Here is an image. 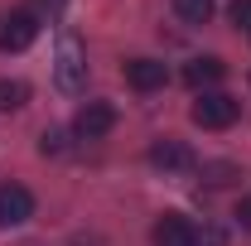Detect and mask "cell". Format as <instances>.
Listing matches in <instances>:
<instances>
[{
	"instance_id": "1",
	"label": "cell",
	"mask_w": 251,
	"mask_h": 246,
	"mask_svg": "<svg viewBox=\"0 0 251 246\" xmlns=\"http://www.w3.org/2000/svg\"><path fill=\"white\" fill-rule=\"evenodd\" d=\"M242 116V101L227 92H198L193 101V125H203V130H227V125H237Z\"/></svg>"
},
{
	"instance_id": "6",
	"label": "cell",
	"mask_w": 251,
	"mask_h": 246,
	"mask_svg": "<svg viewBox=\"0 0 251 246\" xmlns=\"http://www.w3.org/2000/svg\"><path fill=\"white\" fill-rule=\"evenodd\" d=\"M87 82V63H82V49H77V39L68 34L58 44V87L63 92H77Z\"/></svg>"
},
{
	"instance_id": "15",
	"label": "cell",
	"mask_w": 251,
	"mask_h": 246,
	"mask_svg": "<svg viewBox=\"0 0 251 246\" xmlns=\"http://www.w3.org/2000/svg\"><path fill=\"white\" fill-rule=\"evenodd\" d=\"M227 237H222V227H198V242L193 246H222Z\"/></svg>"
},
{
	"instance_id": "12",
	"label": "cell",
	"mask_w": 251,
	"mask_h": 246,
	"mask_svg": "<svg viewBox=\"0 0 251 246\" xmlns=\"http://www.w3.org/2000/svg\"><path fill=\"white\" fill-rule=\"evenodd\" d=\"M203 179H208L213 188H222V184L237 179V164H203Z\"/></svg>"
},
{
	"instance_id": "4",
	"label": "cell",
	"mask_w": 251,
	"mask_h": 246,
	"mask_svg": "<svg viewBox=\"0 0 251 246\" xmlns=\"http://www.w3.org/2000/svg\"><path fill=\"white\" fill-rule=\"evenodd\" d=\"M150 164L164 169V174H188V169H198V154L188 150L184 140H155L150 145Z\"/></svg>"
},
{
	"instance_id": "9",
	"label": "cell",
	"mask_w": 251,
	"mask_h": 246,
	"mask_svg": "<svg viewBox=\"0 0 251 246\" xmlns=\"http://www.w3.org/2000/svg\"><path fill=\"white\" fill-rule=\"evenodd\" d=\"M222 77H227V63L213 58V53H208V58H193L184 68V82H188V87H198V92H213Z\"/></svg>"
},
{
	"instance_id": "5",
	"label": "cell",
	"mask_w": 251,
	"mask_h": 246,
	"mask_svg": "<svg viewBox=\"0 0 251 246\" xmlns=\"http://www.w3.org/2000/svg\"><path fill=\"white\" fill-rule=\"evenodd\" d=\"M34 217V193L25 184H0V227H20Z\"/></svg>"
},
{
	"instance_id": "10",
	"label": "cell",
	"mask_w": 251,
	"mask_h": 246,
	"mask_svg": "<svg viewBox=\"0 0 251 246\" xmlns=\"http://www.w3.org/2000/svg\"><path fill=\"white\" fill-rule=\"evenodd\" d=\"M174 15L184 25H208L213 20V0H174Z\"/></svg>"
},
{
	"instance_id": "17",
	"label": "cell",
	"mask_w": 251,
	"mask_h": 246,
	"mask_svg": "<svg viewBox=\"0 0 251 246\" xmlns=\"http://www.w3.org/2000/svg\"><path fill=\"white\" fill-rule=\"evenodd\" d=\"M39 5H49V10H58V5H63V0H39Z\"/></svg>"
},
{
	"instance_id": "8",
	"label": "cell",
	"mask_w": 251,
	"mask_h": 246,
	"mask_svg": "<svg viewBox=\"0 0 251 246\" xmlns=\"http://www.w3.org/2000/svg\"><path fill=\"white\" fill-rule=\"evenodd\" d=\"M126 82H130L135 92H155V87L169 82V73H164L159 58H130V63H126Z\"/></svg>"
},
{
	"instance_id": "14",
	"label": "cell",
	"mask_w": 251,
	"mask_h": 246,
	"mask_svg": "<svg viewBox=\"0 0 251 246\" xmlns=\"http://www.w3.org/2000/svg\"><path fill=\"white\" fill-rule=\"evenodd\" d=\"M39 154H63V130H44L39 135Z\"/></svg>"
},
{
	"instance_id": "3",
	"label": "cell",
	"mask_w": 251,
	"mask_h": 246,
	"mask_svg": "<svg viewBox=\"0 0 251 246\" xmlns=\"http://www.w3.org/2000/svg\"><path fill=\"white\" fill-rule=\"evenodd\" d=\"M111 125H116V106H111V101H87V106L73 116V130H77L82 140H101V135H111Z\"/></svg>"
},
{
	"instance_id": "2",
	"label": "cell",
	"mask_w": 251,
	"mask_h": 246,
	"mask_svg": "<svg viewBox=\"0 0 251 246\" xmlns=\"http://www.w3.org/2000/svg\"><path fill=\"white\" fill-rule=\"evenodd\" d=\"M39 39V15L34 10H10L0 15V53H20Z\"/></svg>"
},
{
	"instance_id": "7",
	"label": "cell",
	"mask_w": 251,
	"mask_h": 246,
	"mask_svg": "<svg viewBox=\"0 0 251 246\" xmlns=\"http://www.w3.org/2000/svg\"><path fill=\"white\" fill-rule=\"evenodd\" d=\"M150 237H155V246H193L198 242V227H193L184 213H164Z\"/></svg>"
},
{
	"instance_id": "13",
	"label": "cell",
	"mask_w": 251,
	"mask_h": 246,
	"mask_svg": "<svg viewBox=\"0 0 251 246\" xmlns=\"http://www.w3.org/2000/svg\"><path fill=\"white\" fill-rule=\"evenodd\" d=\"M232 25L251 34V0H232Z\"/></svg>"
},
{
	"instance_id": "11",
	"label": "cell",
	"mask_w": 251,
	"mask_h": 246,
	"mask_svg": "<svg viewBox=\"0 0 251 246\" xmlns=\"http://www.w3.org/2000/svg\"><path fill=\"white\" fill-rule=\"evenodd\" d=\"M29 101V87L20 77H0V111H20Z\"/></svg>"
},
{
	"instance_id": "16",
	"label": "cell",
	"mask_w": 251,
	"mask_h": 246,
	"mask_svg": "<svg viewBox=\"0 0 251 246\" xmlns=\"http://www.w3.org/2000/svg\"><path fill=\"white\" fill-rule=\"evenodd\" d=\"M237 222H242V227H247V232H251V193H247V198H242V203H237Z\"/></svg>"
}]
</instances>
